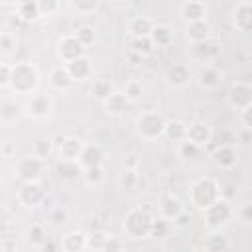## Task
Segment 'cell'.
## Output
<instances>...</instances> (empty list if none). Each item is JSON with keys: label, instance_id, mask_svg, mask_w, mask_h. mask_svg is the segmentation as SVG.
Returning <instances> with one entry per match:
<instances>
[{"label": "cell", "instance_id": "obj_1", "mask_svg": "<svg viewBox=\"0 0 252 252\" xmlns=\"http://www.w3.org/2000/svg\"><path fill=\"white\" fill-rule=\"evenodd\" d=\"M39 69L30 63V61H18L12 67V81H10V91L16 94H24L26 98L37 93L39 87Z\"/></svg>", "mask_w": 252, "mask_h": 252}, {"label": "cell", "instance_id": "obj_2", "mask_svg": "<svg viewBox=\"0 0 252 252\" xmlns=\"http://www.w3.org/2000/svg\"><path fill=\"white\" fill-rule=\"evenodd\" d=\"M189 203L201 213L220 199V183L215 177H199L189 185Z\"/></svg>", "mask_w": 252, "mask_h": 252}, {"label": "cell", "instance_id": "obj_3", "mask_svg": "<svg viewBox=\"0 0 252 252\" xmlns=\"http://www.w3.org/2000/svg\"><path fill=\"white\" fill-rule=\"evenodd\" d=\"M12 171H14V177L22 183H41L47 171V159L37 158L33 154H26L16 159Z\"/></svg>", "mask_w": 252, "mask_h": 252}, {"label": "cell", "instance_id": "obj_4", "mask_svg": "<svg viewBox=\"0 0 252 252\" xmlns=\"http://www.w3.org/2000/svg\"><path fill=\"white\" fill-rule=\"evenodd\" d=\"M152 222H154V217L146 209L134 207L124 215L122 230H124L126 238L142 240V238H148L152 234Z\"/></svg>", "mask_w": 252, "mask_h": 252}, {"label": "cell", "instance_id": "obj_5", "mask_svg": "<svg viewBox=\"0 0 252 252\" xmlns=\"http://www.w3.org/2000/svg\"><path fill=\"white\" fill-rule=\"evenodd\" d=\"M165 124H167V120L163 118L161 112H158V110H144V112L138 114V118L134 122V128H136V134L142 140L154 142L158 138H163Z\"/></svg>", "mask_w": 252, "mask_h": 252}, {"label": "cell", "instance_id": "obj_6", "mask_svg": "<svg viewBox=\"0 0 252 252\" xmlns=\"http://www.w3.org/2000/svg\"><path fill=\"white\" fill-rule=\"evenodd\" d=\"M203 222L211 228V230H220L234 215H236V211H234V207H232V203L230 201H226V199H219V201H215L209 209H205L203 213Z\"/></svg>", "mask_w": 252, "mask_h": 252}, {"label": "cell", "instance_id": "obj_7", "mask_svg": "<svg viewBox=\"0 0 252 252\" xmlns=\"http://www.w3.org/2000/svg\"><path fill=\"white\" fill-rule=\"evenodd\" d=\"M55 53H57V59L63 63V65H69L81 57L87 55V47L79 41V37L75 33H65L57 39V45H55Z\"/></svg>", "mask_w": 252, "mask_h": 252}, {"label": "cell", "instance_id": "obj_8", "mask_svg": "<svg viewBox=\"0 0 252 252\" xmlns=\"http://www.w3.org/2000/svg\"><path fill=\"white\" fill-rule=\"evenodd\" d=\"M22 110L26 116L33 118V120H43L49 118L51 110H53V98L49 93H33L32 96L26 98V102L22 104Z\"/></svg>", "mask_w": 252, "mask_h": 252}, {"label": "cell", "instance_id": "obj_9", "mask_svg": "<svg viewBox=\"0 0 252 252\" xmlns=\"http://www.w3.org/2000/svg\"><path fill=\"white\" fill-rule=\"evenodd\" d=\"M16 199L26 209H37L47 201V193L41 183H22Z\"/></svg>", "mask_w": 252, "mask_h": 252}, {"label": "cell", "instance_id": "obj_10", "mask_svg": "<svg viewBox=\"0 0 252 252\" xmlns=\"http://www.w3.org/2000/svg\"><path fill=\"white\" fill-rule=\"evenodd\" d=\"M230 24L240 33H252V2H236L230 10Z\"/></svg>", "mask_w": 252, "mask_h": 252}, {"label": "cell", "instance_id": "obj_11", "mask_svg": "<svg viewBox=\"0 0 252 252\" xmlns=\"http://www.w3.org/2000/svg\"><path fill=\"white\" fill-rule=\"evenodd\" d=\"M226 102L230 108L234 110H244L246 106L252 104V87L244 81H236L230 85L228 93H226Z\"/></svg>", "mask_w": 252, "mask_h": 252}, {"label": "cell", "instance_id": "obj_12", "mask_svg": "<svg viewBox=\"0 0 252 252\" xmlns=\"http://www.w3.org/2000/svg\"><path fill=\"white\" fill-rule=\"evenodd\" d=\"M195 81L203 91H219L222 85V71L217 65H201L195 75Z\"/></svg>", "mask_w": 252, "mask_h": 252}, {"label": "cell", "instance_id": "obj_13", "mask_svg": "<svg viewBox=\"0 0 252 252\" xmlns=\"http://www.w3.org/2000/svg\"><path fill=\"white\" fill-rule=\"evenodd\" d=\"M193 75H191V69L189 65L185 63H171L165 73H163V81L171 87V89H185L189 83H191Z\"/></svg>", "mask_w": 252, "mask_h": 252}, {"label": "cell", "instance_id": "obj_14", "mask_svg": "<svg viewBox=\"0 0 252 252\" xmlns=\"http://www.w3.org/2000/svg\"><path fill=\"white\" fill-rule=\"evenodd\" d=\"M179 16L183 18L185 24H193V22H203L209 16V8L203 0H187L179 6Z\"/></svg>", "mask_w": 252, "mask_h": 252}, {"label": "cell", "instance_id": "obj_15", "mask_svg": "<svg viewBox=\"0 0 252 252\" xmlns=\"http://www.w3.org/2000/svg\"><path fill=\"white\" fill-rule=\"evenodd\" d=\"M156 24L152 18L148 16H130L126 20V33L130 35V39H136V37H150L152 32H154Z\"/></svg>", "mask_w": 252, "mask_h": 252}, {"label": "cell", "instance_id": "obj_16", "mask_svg": "<svg viewBox=\"0 0 252 252\" xmlns=\"http://www.w3.org/2000/svg\"><path fill=\"white\" fill-rule=\"evenodd\" d=\"M85 144H87V142H83L81 138H75V136L63 138L61 144H59V148H57V158H59V161H79Z\"/></svg>", "mask_w": 252, "mask_h": 252}, {"label": "cell", "instance_id": "obj_17", "mask_svg": "<svg viewBox=\"0 0 252 252\" xmlns=\"http://www.w3.org/2000/svg\"><path fill=\"white\" fill-rule=\"evenodd\" d=\"M102 108H104L106 114L120 118V116H126V114H128V110L132 108V102H130V98H128L122 91H114V93L102 102Z\"/></svg>", "mask_w": 252, "mask_h": 252}, {"label": "cell", "instance_id": "obj_18", "mask_svg": "<svg viewBox=\"0 0 252 252\" xmlns=\"http://www.w3.org/2000/svg\"><path fill=\"white\" fill-rule=\"evenodd\" d=\"M211 159L217 167L220 169H232L238 163V154L234 146H226V144H219L213 152H211Z\"/></svg>", "mask_w": 252, "mask_h": 252}, {"label": "cell", "instance_id": "obj_19", "mask_svg": "<svg viewBox=\"0 0 252 252\" xmlns=\"http://www.w3.org/2000/svg\"><path fill=\"white\" fill-rule=\"evenodd\" d=\"M187 140H191L193 144H197L199 148L205 150V146H209L211 140H213V128L207 122H201V120L189 122L187 124Z\"/></svg>", "mask_w": 252, "mask_h": 252}, {"label": "cell", "instance_id": "obj_20", "mask_svg": "<svg viewBox=\"0 0 252 252\" xmlns=\"http://www.w3.org/2000/svg\"><path fill=\"white\" fill-rule=\"evenodd\" d=\"M61 252H85L87 250V234L83 230H67L59 238Z\"/></svg>", "mask_w": 252, "mask_h": 252}, {"label": "cell", "instance_id": "obj_21", "mask_svg": "<svg viewBox=\"0 0 252 252\" xmlns=\"http://www.w3.org/2000/svg\"><path fill=\"white\" fill-rule=\"evenodd\" d=\"M191 51L195 55L197 61H201L203 65H213L220 53V45L219 41H215L213 37L209 41H203V43H197V45H191Z\"/></svg>", "mask_w": 252, "mask_h": 252}, {"label": "cell", "instance_id": "obj_22", "mask_svg": "<svg viewBox=\"0 0 252 252\" xmlns=\"http://www.w3.org/2000/svg\"><path fill=\"white\" fill-rule=\"evenodd\" d=\"M213 35V30H211V24L207 20L203 22H193V24H185V37L191 45H197V43H203V41H209Z\"/></svg>", "mask_w": 252, "mask_h": 252}, {"label": "cell", "instance_id": "obj_23", "mask_svg": "<svg viewBox=\"0 0 252 252\" xmlns=\"http://www.w3.org/2000/svg\"><path fill=\"white\" fill-rule=\"evenodd\" d=\"M47 83H49V87H51L53 91L63 93V91H69L75 81H73V77H71L67 65H57V67H53V69L49 71Z\"/></svg>", "mask_w": 252, "mask_h": 252}, {"label": "cell", "instance_id": "obj_24", "mask_svg": "<svg viewBox=\"0 0 252 252\" xmlns=\"http://www.w3.org/2000/svg\"><path fill=\"white\" fill-rule=\"evenodd\" d=\"M104 161V152L102 148L96 144V142H87L85 148H83V154L79 158V165L83 169H89V167H96V165H102Z\"/></svg>", "mask_w": 252, "mask_h": 252}, {"label": "cell", "instance_id": "obj_25", "mask_svg": "<svg viewBox=\"0 0 252 252\" xmlns=\"http://www.w3.org/2000/svg\"><path fill=\"white\" fill-rule=\"evenodd\" d=\"M158 211H159V217H163L169 222H173L185 211V207L175 195H165V197H161V201L158 205Z\"/></svg>", "mask_w": 252, "mask_h": 252}, {"label": "cell", "instance_id": "obj_26", "mask_svg": "<svg viewBox=\"0 0 252 252\" xmlns=\"http://www.w3.org/2000/svg\"><path fill=\"white\" fill-rule=\"evenodd\" d=\"M14 12H16V16L22 22H35V20L41 18V14H39V2H33V0L16 2L14 4Z\"/></svg>", "mask_w": 252, "mask_h": 252}, {"label": "cell", "instance_id": "obj_27", "mask_svg": "<svg viewBox=\"0 0 252 252\" xmlns=\"http://www.w3.org/2000/svg\"><path fill=\"white\" fill-rule=\"evenodd\" d=\"M67 69H69L73 81H87V79L93 77V61L87 55L77 59V61H73V63H69Z\"/></svg>", "mask_w": 252, "mask_h": 252}, {"label": "cell", "instance_id": "obj_28", "mask_svg": "<svg viewBox=\"0 0 252 252\" xmlns=\"http://www.w3.org/2000/svg\"><path fill=\"white\" fill-rule=\"evenodd\" d=\"M150 37H152L156 49H163V47H169V45L173 43L175 33H173V30H171L169 26H165V24H156V28H154V32H152Z\"/></svg>", "mask_w": 252, "mask_h": 252}, {"label": "cell", "instance_id": "obj_29", "mask_svg": "<svg viewBox=\"0 0 252 252\" xmlns=\"http://www.w3.org/2000/svg\"><path fill=\"white\" fill-rule=\"evenodd\" d=\"M205 252H226L228 250V238L220 230H211L203 240Z\"/></svg>", "mask_w": 252, "mask_h": 252}, {"label": "cell", "instance_id": "obj_30", "mask_svg": "<svg viewBox=\"0 0 252 252\" xmlns=\"http://www.w3.org/2000/svg\"><path fill=\"white\" fill-rule=\"evenodd\" d=\"M26 240L30 246L33 248H41L45 242H47V230H45V224L41 222H33L28 230H26Z\"/></svg>", "mask_w": 252, "mask_h": 252}, {"label": "cell", "instance_id": "obj_31", "mask_svg": "<svg viewBox=\"0 0 252 252\" xmlns=\"http://www.w3.org/2000/svg\"><path fill=\"white\" fill-rule=\"evenodd\" d=\"M22 114H24V110H22L20 106H16V102H12V100H8V98L2 100V104H0V120H2L4 126L14 124Z\"/></svg>", "mask_w": 252, "mask_h": 252}, {"label": "cell", "instance_id": "obj_32", "mask_svg": "<svg viewBox=\"0 0 252 252\" xmlns=\"http://www.w3.org/2000/svg\"><path fill=\"white\" fill-rule=\"evenodd\" d=\"M163 138L171 140V142H181L187 138V124L181 122V120H167L165 124V132H163Z\"/></svg>", "mask_w": 252, "mask_h": 252}, {"label": "cell", "instance_id": "obj_33", "mask_svg": "<svg viewBox=\"0 0 252 252\" xmlns=\"http://www.w3.org/2000/svg\"><path fill=\"white\" fill-rule=\"evenodd\" d=\"M18 45H20V39L14 32H10V30L0 32V53H2V57H10L12 53H16Z\"/></svg>", "mask_w": 252, "mask_h": 252}, {"label": "cell", "instance_id": "obj_34", "mask_svg": "<svg viewBox=\"0 0 252 252\" xmlns=\"http://www.w3.org/2000/svg\"><path fill=\"white\" fill-rule=\"evenodd\" d=\"M140 181V175H138V167H126L118 173V185L124 189V191H134L136 185Z\"/></svg>", "mask_w": 252, "mask_h": 252}, {"label": "cell", "instance_id": "obj_35", "mask_svg": "<svg viewBox=\"0 0 252 252\" xmlns=\"http://www.w3.org/2000/svg\"><path fill=\"white\" fill-rule=\"evenodd\" d=\"M201 154H203V148H199L197 144H193V142L187 140V138L177 144V156H179L181 159H197Z\"/></svg>", "mask_w": 252, "mask_h": 252}, {"label": "cell", "instance_id": "obj_36", "mask_svg": "<svg viewBox=\"0 0 252 252\" xmlns=\"http://www.w3.org/2000/svg\"><path fill=\"white\" fill-rule=\"evenodd\" d=\"M57 173L63 179H77V177H83V167L79 165V161H59Z\"/></svg>", "mask_w": 252, "mask_h": 252}, {"label": "cell", "instance_id": "obj_37", "mask_svg": "<svg viewBox=\"0 0 252 252\" xmlns=\"http://www.w3.org/2000/svg\"><path fill=\"white\" fill-rule=\"evenodd\" d=\"M130 49L132 53L140 55V57H148L150 53H154V41L152 37H136V39H130Z\"/></svg>", "mask_w": 252, "mask_h": 252}, {"label": "cell", "instance_id": "obj_38", "mask_svg": "<svg viewBox=\"0 0 252 252\" xmlns=\"http://www.w3.org/2000/svg\"><path fill=\"white\" fill-rule=\"evenodd\" d=\"M91 93H93L94 98H98L100 102H104L114 91H112L110 81H106V79H94V81H93V89H91Z\"/></svg>", "mask_w": 252, "mask_h": 252}, {"label": "cell", "instance_id": "obj_39", "mask_svg": "<svg viewBox=\"0 0 252 252\" xmlns=\"http://www.w3.org/2000/svg\"><path fill=\"white\" fill-rule=\"evenodd\" d=\"M106 238H108V234L104 230H100V228L89 232L87 234V250H91V252H102V246H104Z\"/></svg>", "mask_w": 252, "mask_h": 252}, {"label": "cell", "instance_id": "obj_40", "mask_svg": "<svg viewBox=\"0 0 252 252\" xmlns=\"http://www.w3.org/2000/svg\"><path fill=\"white\" fill-rule=\"evenodd\" d=\"M87 185L94 187V185H100L104 181V165H96V167H89V169H83V177H81Z\"/></svg>", "mask_w": 252, "mask_h": 252}, {"label": "cell", "instance_id": "obj_41", "mask_svg": "<svg viewBox=\"0 0 252 252\" xmlns=\"http://www.w3.org/2000/svg\"><path fill=\"white\" fill-rule=\"evenodd\" d=\"M173 228V224L167 220V219H163V217H156L154 219V222H152V234L150 236H154V238H163V236H167L169 234V230Z\"/></svg>", "mask_w": 252, "mask_h": 252}, {"label": "cell", "instance_id": "obj_42", "mask_svg": "<svg viewBox=\"0 0 252 252\" xmlns=\"http://www.w3.org/2000/svg\"><path fill=\"white\" fill-rule=\"evenodd\" d=\"M47 222L53 226H63L65 222H69V211L65 207H53L47 213Z\"/></svg>", "mask_w": 252, "mask_h": 252}, {"label": "cell", "instance_id": "obj_43", "mask_svg": "<svg viewBox=\"0 0 252 252\" xmlns=\"http://www.w3.org/2000/svg\"><path fill=\"white\" fill-rule=\"evenodd\" d=\"M122 93H124V94L130 98V102L134 104V102L142 96V93H144V85H142L138 79H130V81H126V85H124Z\"/></svg>", "mask_w": 252, "mask_h": 252}, {"label": "cell", "instance_id": "obj_44", "mask_svg": "<svg viewBox=\"0 0 252 252\" xmlns=\"http://www.w3.org/2000/svg\"><path fill=\"white\" fill-rule=\"evenodd\" d=\"M69 8L77 14H93V12H96L98 2L96 0H79V2L73 0V2H69Z\"/></svg>", "mask_w": 252, "mask_h": 252}, {"label": "cell", "instance_id": "obj_45", "mask_svg": "<svg viewBox=\"0 0 252 252\" xmlns=\"http://www.w3.org/2000/svg\"><path fill=\"white\" fill-rule=\"evenodd\" d=\"M51 152H53L51 140H35L33 146H32V154L37 156V158H43V159H47Z\"/></svg>", "mask_w": 252, "mask_h": 252}, {"label": "cell", "instance_id": "obj_46", "mask_svg": "<svg viewBox=\"0 0 252 252\" xmlns=\"http://www.w3.org/2000/svg\"><path fill=\"white\" fill-rule=\"evenodd\" d=\"M75 35L79 37V41H81L85 47L93 45L94 39H96V33H94V28H93V26H81V28L75 32Z\"/></svg>", "mask_w": 252, "mask_h": 252}, {"label": "cell", "instance_id": "obj_47", "mask_svg": "<svg viewBox=\"0 0 252 252\" xmlns=\"http://www.w3.org/2000/svg\"><path fill=\"white\" fill-rule=\"evenodd\" d=\"M59 8H61V2H57V0H39V14H41V18L55 16L59 12Z\"/></svg>", "mask_w": 252, "mask_h": 252}, {"label": "cell", "instance_id": "obj_48", "mask_svg": "<svg viewBox=\"0 0 252 252\" xmlns=\"http://www.w3.org/2000/svg\"><path fill=\"white\" fill-rule=\"evenodd\" d=\"M124 250V240L116 234H108L104 246H102V252H122Z\"/></svg>", "mask_w": 252, "mask_h": 252}, {"label": "cell", "instance_id": "obj_49", "mask_svg": "<svg viewBox=\"0 0 252 252\" xmlns=\"http://www.w3.org/2000/svg\"><path fill=\"white\" fill-rule=\"evenodd\" d=\"M12 67H14V63H8V61H2V63H0V87H2V89H10Z\"/></svg>", "mask_w": 252, "mask_h": 252}, {"label": "cell", "instance_id": "obj_50", "mask_svg": "<svg viewBox=\"0 0 252 252\" xmlns=\"http://www.w3.org/2000/svg\"><path fill=\"white\" fill-rule=\"evenodd\" d=\"M238 118H240L242 128L248 130V132H252V104L246 106L244 110H240V112H238Z\"/></svg>", "mask_w": 252, "mask_h": 252}, {"label": "cell", "instance_id": "obj_51", "mask_svg": "<svg viewBox=\"0 0 252 252\" xmlns=\"http://www.w3.org/2000/svg\"><path fill=\"white\" fill-rule=\"evenodd\" d=\"M238 219L240 220H244V222H252V201H248L246 205H242L240 209H238Z\"/></svg>", "mask_w": 252, "mask_h": 252}, {"label": "cell", "instance_id": "obj_52", "mask_svg": "<svg viewBox=\"0 0 252 252\" xmlns=\"http://www.w3.org/2000/svg\"><path fill=\"white\" fill-rule=\"evenodd\" d=\"M189 222H191V215H189V211H183L171 224L175 226V228H187L189 226Z\"/></svg>", "mask_w": 252, "mask_h": 252}, {"label": "cell", "instance_id": "obj_53", "mask_svg": "<svg viewBox=\"0 0 252 252\" xmlns=\"http://www.w3.org/2000/svg\"><path fill=\"white\" fill-rule=\"evenodd\" d=\"M2 156H4V158H12V144H10L8 140L2 144Z\"/></svg>", "mask_w": 252, "mask_h": 252}, {"label": "cell", "instance_id": "obj_54", "mask_svg": "<svg viewBox=\"0 0 252 252\" xmlns=\"http://www.w3.org/2000/svg\"><path fill=\"white\" fill-rule=\"evenodd\" d=\"M191 252H205V248H203V246H201V248H193Z\"/></svg>", "mask_w": 252, "mask_h": 252}, {"label": "cell", "instance_id": "obj_55", "mask_svg": "<svg viewBox=\"0 0 252 252\" xmlns=\"http://www.w3.org/2000/svg\"><path fill=\"white\" fill-rule=\"evenodd\" d=\"M122 252H126V250H122Z\"/></svg>", "mask_w": 252, "mask_h": 252}]
</instances>
